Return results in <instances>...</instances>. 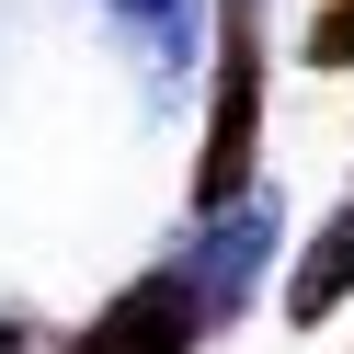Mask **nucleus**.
Here are the masks:
<instances>
[{
	"label": "nucleus",
	"mask_w": 354,
	"mask_h": 354,
	"mask_svg": "<svg viewBox=\"0 0 354 354\" xmlns=\"http://www.w3.org/2000/svg\"><path fill=\"white\" fill-rule=\"evenodd\" d=\"M206 149H194V217L240 206V194L263 183V0H217V57H206Z\"/></svg>",
	"instance_id": "nucleus-1"
},
{
	"label": "nucleus",
	"mask_w": 354,
	"mask_h": 354,
	"mask_svg": "<svg viewBox=\"0 0 354 354\" xmlns=\"http://www.w3.org/2000/svg\"><path fill=\"white\" fill-rule=\"evenodd\" d=\"M274 240H286V194H274V183H252L240 206L194 217V240L171 252V274H183V297H194V320H206V343L252 320V286H263V263H274Z\"/></svg>",
	"instance_id": "nucleus-2"
},
{
	"label": "nucleus",
	"mask_w": 354,
	"mask_h": 354,
	"mask_svg": "<svg viewBox=\"0 0 354 354\" xmlns=\"http://www.w3.org/2000/svg\"><path fill=\"white\" fill-rule=\"evenodd\" d=\"M206 343V320H194V297H183V274H138V286H115V297L92 308V320L69 331L57 354H194Z\"/></svg>",
	"instance_id": "nucleus-3"
},
{
	"label": "nucleus",
	"mask_w": 354,
	"mask_h": 354,
	"mask_svg": "<svg viewBox=\"0 0 354 354\" xmlns=\"http://www.w3.org/2000/svg\"><path fill=\"white\" fill-rule=\"evenodd\" d=\"M103 24L126 35V57H138L149 80H183L194 57L217 46V0H103Z\"/></svg>",
	"instance_id": "nucleus-4"
},
{
	"label": "nucleus",
	"mask_w": 354,
	"mask_h": 354,
	"mask_svg": "<svg viewBox=\"0 0 354 354\" xmlns=\"http://www.w3.org/2000/svg\"><path fill=\"white\" fill-rule=\"evenodd\" d=\"M343 297H354V194L320 217V240L297 252V274H286V320H297V331H320Z\"/></svg>",
	"instance_id": "nucleus-5"
},
{
	"label": "nucleus",
	"mask_w": 354,
	"mask_h": 354,
	"mask_svg": "<svg viewBox=\"0 0 354 354\" xmlns=\"http://www.w3.org/2000/svg\"><path fill=\"white\" fill-rule=\"evenodd\" d=\"M297 57H308V69H331V80L354 69V0H320V12H308V46H297Z\"/></svg>",
	"instance_id": "nucleus-6"
},
{
	"label": "nucleus",
	"mask_w": 354,
	"mask_h": 354,
	"mask_svg": "<svg viewBox=\"0 0 354 354\" xmlns=\"http://www.w3.org/2000/svg\"><path fill=\"white\" fill-rule=\"evenodd\" d=\"M0 354H35V320H24V308H0Z\"/></svg>",
	"instance_id": "nucleus-7"
}]
</instances>
